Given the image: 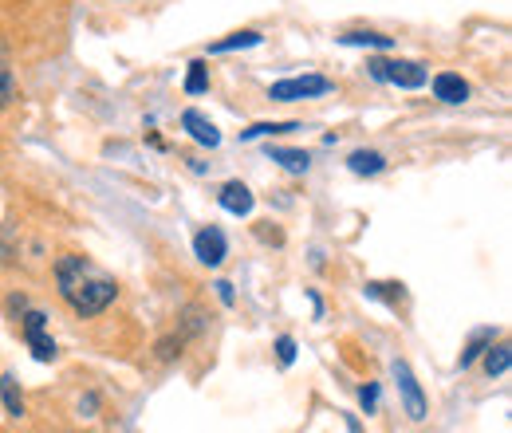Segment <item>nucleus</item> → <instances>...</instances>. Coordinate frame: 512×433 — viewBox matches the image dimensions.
<instances>
[{"label":"nucleus","mask_w":512,"mask_h":433,"mask_svg":"<svg viewBox=\"0 0 512 433\" xmlns=\"http://www.w3.org/2000/svg\"><path fill=\"white\" fill-rule=\"evenodd\" d=\"M56 284H60V296L67 300V308L79 311V315H99L119 296V284L95 260L75 256V252L56 260Z\"/></svg>","instance_id":"1"},{"label":"nucleus","mask_w":512,"mask_h":433,"mask_svg":"<svg viewBox=\"0 0 512 433\" xmlns=\"http://www.w3.org/2000/svg\"><path fill=\"white\" fill-rule=\"evenodd\" d=\"M331 83L323 75H296V79H280L268 87V99L276 103H300V99H316V95H327Z\"/></svg>","instance_id":"2"},{"label":"nucleus","mask_w":512,"mask_h":433,"mask_svg":"<svg viewBox=\"0 0 512 433\" xmlns=\"http://www.w3.org/2000/svg\"><path fill=\"white\" fill-rule=\"evenodd\" d=\"M371 67V75L375 79H383V83H394V87H406V91H414V87H426V67L422 63H414V60H394V63H386V60H375V63H367Z\"/></svg>","instance_id":"3"},{"label":"nucleus","mask_w":512,"mask_h":433,"mask_svg":"<svg viewBox=\"0 0 512 433\" xmlns=\"http://www.w3.org/2000/svg\"><path fill=\"white\" fill-rule=\"evenodd\" d=\"M394 382H398V390H402L406 414H410L414 422H422V418H426V394H422V386H418L414 371H410L406 363H394Z\"/></svg>","instance_id":"4"},{"label":"nucleus","mask_w":512,"mask_h":433,"mask_svg":"<svg viewBox=\"0 0 512 433\" xmlns=\"http://www.w3.org/2000/svg\"><path fill=\"white\" fill-rule=\"evenodd\" d=\"M24 339H28L32 355H36L40 363L56 359V343L44 335V311H28V315H24Z\"/></svg>","instance_id":"5"},{"label":"nucleus","mask_w":512,"mask_h":433,"mask_svg":"<svg viewBox=\"0 0 512 433\" xmlns=\"http://www.w3.org/2000/svg\"><path fill=\"white\" fill-rule=\"evenodd\" d=\"M193 252H197V260L201 264H209V268H217L221 260H225V252H229V245H225V233L221 229H201L197 237H193Z\"/></svg>","instance_id":"6"},{"label":"nucleus","mask_w":512,"mask_h":433,"mask_svg":"<svg viewBox=\"0 0 512 433\" xmlns=\"http://www.w3.org/2000/svg\"><path fill=\"white\" fill-rule=\"evenodd\" d=\"M253 205H256V197H253V189L249 186L229 182V186L221 189V209H225V213H233V217H249V213H253Z\"/></svg>","instance_id":"7"},{"label":"nucleus","mask_w":512,"mask_h":433,"mask_svg":"<svg viewBox=\"0 0 512 433\" xmlns=\"http://www.w3.org/2000/svg\"><path fill=\"white\" fill-rule=\"evenodd\" d=\"M434 95L442 99V103H465L469 99V83L461 79V75H453V71H442V75H434Z\"/></svg>","instance_id":"8"},{"label":"nucleus","mask_w":512,"mask_h":433,"mask_svg":"<svg viewBox=\"0 0 512 433\" xmlns=\"http://www.w3.org/2000/svg\"><path fill=\"white\" fill-rule=\"evenodd\" d=\"M182 126L190 130L193 142H201V146H209V150H213V146H221V134H217V126L209 123L201 111H186V115H182Z\"/></svg>","instance_id":"9"},{"label":"nucleus","mask_w":512,"mask_h":433,"mask_svg":"<svg viewBox=\"0 0 512 433\" xmlns=\"http://www.w3.org/2000/svg\"><path fill=\"white\" fill-rule=\"evenodd\" d=\"M268 158H272V162H280V166H284V170H292V174H304V170L312 166L308 150H288V146H272V150H268Z\"/></svg>","instance_id":"10"},{"label":"nucleus","mask_w":512,"mask_h":433,"mask_svg":"<svg viewBox=\"0 0 512 433\" xmlns=\"http://www.w3.org/2000/svg\"><path fill=\"white\" fill-rule=\"evenodd\" d=\"M347 166H351V174H383L386 158L379 150H355Z\"/></svg>","instance_id":"11"},{"label":"nucleus","mask_w":512,"mask_h":433,"mask_svg":"<svg viewBox=\"0 0 512 433\" xmlns=\"http://www.w3.org/2000/svg\"><path fill=\"white\" fill-rule=\"evenodd\" d=\"M489 347H493V327H481V331L469 339V347L461 351V367H473V363H477V359H481Z\"/></svg>","instance_id":"12"},{"label":"nucleus","mask_w":512,"mask_h":433,"mask_svg":"<svg viewBox=\"0 0 512 433\" xmlns=\"http://www.w3.org/2000/svg\"><path fill=\"white\" fill-rule=\"evenodd\" d=\"M339 40H343L347 48H390V44H394L383 32H343Z\"/></svg>","instance_id":"13"},{"label":"nucleus","mask_w":512,"mask_h":433,"mask_svg":"<svg viewBox=\"0 0 512 433\" xmlns=\"http://www.w3.org/2000/svg\"><path fill=\"white\" fill-rule=\"evenodd\" d=\"M0 402H4V410H8L12 418H20V414H24V398H20L16 378H12V374H4V378H0Z\"/></svg>","instance_id":"14"},{"label":"nucleus","mask_w":512,"mask_h":433,"mask_svg":"<svg viewBox=\"0 0 512 433\" xmlns=\"http://www.w3.org/2000/svg\"><path fill=\"white\" fill-rule=\"evenodd\" d=\"M256 44H260V32L245 28V32H233L229 40H217L209 52H237V48H256Z\"/></svg>","instance_id":"15"},{"label":"nucleus","mask_w":512,"mask_h":433,"mask_svg":"<svg viewBox=\"0 0 512 433\" xmlns=\"http://www.w3.org/2000/svg\"><path fill=\"white\" fill-rule=\"evenodd\" d=\"M300 130V123H256L249 130H241V142H253V138H272V134H292Z\"/></svg>","instance_id":"16"},{"label":"nucleus","mask_w":512,"mask_h":433,"mask_svg":"<svg viewBox=\"0 0 512 433\" xmlns=\"http://www.w3.org/2000/svg\"><path fill=\"white\" fill-rule=\"evenodd\" d=\"M186 91L190 95H201V91H209V67L201 60L190 63V75H186Z\"/></svg>","instance_id":"17"},{"label":"nucleus","mask_w":512,"mask_h":433,"mask_svg":"<svg viewBox=\"0 0 512 433\" xmlns=\"http://www.w3.org/2000/svg\"><path fill=\"white\" fill-rule=\"evenodd\" d=\"M512 363V351L501 343V347H489V355H485V371L489 374H505Z\"/></svg>","instance_id":"18"},{"label":"nucleus","mask_w":512,"mask_h":433,"mask_svg":"<svg viewBox=\"0 0 512 433\" xmlns=\"http://www.w3.org/2000/svg\"><path fill=\"white\" fill-rule=\"evenodd\" d=\"M12 99H16V79H12V71L0 63V111L12 107Z\"/></svg>","instance_id":"19"},{"label":"nucleus","mask_w":512,"mask_h":433,"mask_svg":"<svg viewBox=\"0 0 512 433\" xmlns=\"http://www.w3.org/2000/svg\"><path fill=\"white\" fill-rule=\"evenodd\" d=\"M276 359H280V367H292V359H296V339L280 335V339H276Z\"/></svg>","instance_id":"20"},{"label":"nucleus","mask_w":512,"mask_h":433,"mask_svg":"<svg viewBox=\"0 0 512 433\" xmlns=\"http://www.w3.org/2000/svg\"><path fill=\"white\" fill-rule=\"evenodd\" d=\"M359 402H363L367 414H375V406H379V386H363V390H359Z\"/></svg>","instance_id":"21"},{"label":"nucleus","mask_w":512,"mask_h":433,"mask_svg":"<svg viewBox=\"0 0 512 433\" xmlns=\"http://www.w3.org/2000/svg\"><path fill=\"white\" fill-rule=\"evenodd\" d=\"M213 288H217V296H221V304H233V284H229V280H217Z\"/></svg>","instance_id":"22"}]
</instances>
